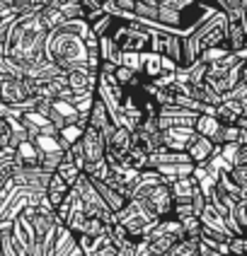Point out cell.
I'll list each match as a JSON object with an SVG mask.
<instances>
[{
  "label": "cell",
  "mask_w": 247,
  "mask_h": 256,
  "mask_svg": "<svg viewBox=\"0 0 247 256\" xmlns=\"http://www.w3.org/2000/svg\"><path fill=\"white\" fill-rule=\"evenodd\" d=\"M10 133H13L10 121L8 118H0V150H8L10 148Z\"/></svg>",
  "instance_id": "cell-23"
},
{
  "label": "cell",
  "mask_w": 247,
  "mask_h": 256,
  "mask_svg": "<svg viewBox=\"0 0 247 256\" xmlns=\"http://www.w3.org/2000/svg\"><path fill=\"white\" fill-rule=\"evenodd\" d=\"M107 36L114 39L116 46L121 48V54H143L145 48L150 46V32L141 27V24H133V22L119 24Z\"/></svg>",
  "instance_id": "cell-3"
},
{
  "label": "cell",
  "mask_w": 247,
  "mask_h": 256,
  "mask_svg": "<svg viewBox=\"0 0 247 256\" xmlns=\"http://www.w3.org/2000/svg\"><path fill=\"white\" fill-rule=\"evenodd\" d=\"M71 191V186L66 184L58 174H51L49 176V182H46V188H44V198L49 200V206L56 210L58 206H61V200L66 198V194Z\"/></svg>",
  "instance_id": "cell-12"
},
{
  "label": "cell",
  "mask_w": 247,
  "mask_h": 256,
  "mask_svg": "<svg viewBox=\"0 0 247 256\" xmlns=\"http://www.w3.org/2000/svg\"><path fill=\"white\" fill-rule=\"evenodd\" d=\"M153 2H155V5H160V2H165V0H153Z\"/></svg>",
  "instance_id": "cell-26"
},
{
  "label": "cell",
  "mask_w": 247,
  "mask_h": 256,
  "mask_svg": "<svg viewBox=\"0 0 247 256\" xmlns=\"http://www.w3.org/2000/svg\"><path fill=\"white\" fill-rule=\"evenodd\" d=\"M170 186V194H172V200L174 203H189L191 200V196L199 191V186H196V182L191 179V176H184V179H174Z\"/></svg>",
  "instance_id": "cell-13"
},
{
  "label": "cell",
  "mask_w": 247,
  "mask_h": 256,
  "mask_svg": "<svg viewBox=\"0 0 247 256\" xmlns=\"http://www.w3.org/2000/svg\"><path fill=\"white\" fill-rule=\"evenodd\" d=\"M141 75L145 80H155L162 75V66H160V54L155 51H143L141 54Z\"/></svg>",
  "instance_id": "cell-17"
},
{
  "label": "cell",
  "mask_w": 247,
  "mask_h": 256,
  "mask_svg": "<svg viewBox=\"0 0 247 256\" xmlns=\"http://www.w3.org/2000/svg\"><path fill=\"white\" fill-rule=\"evenodd\" d=\"M223 46L230 51V54H240L245 51L247 46V27L245 20H235V22H228V29H225V39H223Z\"/></svg>",
  "instance_id": "cell-10"
},
{
  "label": "cell",
  "mask_w": 247,
  "mask_h": 256,
  "mask_svg": "<svg viewBox=\"0 0 247 256\" xmlns=\"http://www.w3.org/2000/svg\"><path fill=\"white\" fill-rule=\"evenodd\" d=\"M90 182H92V179H90ZM92 186L97 188V194H100L102 203H104V206H107V208H109V210H112L114 215L119 213V210H121L124 206H126V198H124L121 194H116V191L112 188V186L102 184V182H92Z\"/></svg>",
  "instance_id": "cell-15"
},
{
  "label": "cell",
  "mask_w": 247,
  "mask_h": 256,
  "mask_svg": "<svg viewBox=\"0 0 247 256\" xmlns=\"http://www.w3.org/2000/svg\"><path fill=\"white\" fill-rule=\"evenodd\" d=\"M225 29H228V17H225V12L218 10L206 22H201L191 34L182 36V63H179V68H187L194 60H199V56L206 48L223 46Z\"/></svg>",
  "instance_id": "cell-2"
},
{
  "label": "cell",
  "mask_w": 247,
  "mask_h": 256,
  "mask_svg": "<svg viewBox=\"0 0 247 256\" xmlns=\"http://www.w3.org/2000/svg\"><path fill=\"white\" fill-rule=\"evenodd\" d=\"M228 176H230V182L237 186V188L247 191V164H237V167H230V170H228Z\"/></svg>",
  "instance_id": "cell-19"
},
{
  "label": "cell",
  "mask_w": 247,
  "mask_h": 256,
  "mask_svg": "<svg viewBox=\"0 0 247 256\" xmlns=\"http://www.w3.org/2000/svg\"><path fill=\"white\" fill-rule=\"evenodd\" d=\"M87 126L95 128L97 133L102 136V140L107 142L112 138V133H114L116 124L112 121V114H109V109L104 106V102L95 94L92 97V104H90V112H87Z\"/></svg>",
  "instance_id": "cell-4"
},
{
  "label": "cell",
  "mask_w": 247,
  "mask_h": 256,
  "mask_svg": "<svg viewBox=\"0 0 247 256\" xmlns=\"http://www.w3.org/2000/svg\"><path fill=\"white\" fill-rule=\"evenodd\" d=\"M97 54H100V63H112V66H121V48L116 46L112 36H100L97 39Z\"/></svg>",
  "instance_id": "cell-14"
},
{
  "label": "cell",
  "mask_w": 247,
  "mask_h": 256,
  "mask_svg": "<svg viewBox=\"0 0 247 256\" xmlns=\"http://www.w3.org/2000/svg\"><path fill=\"white\" fill-rule=\"evenodd\" d=\"M34 14H37V20H39V24H42L44 32H54V29H58L63 22H66L63 12L56 10V8H51V5H46V8H42V10H37Z\"/></svg>",
  "instance_id": "cell-16"
},
{
  "label": "cell",
  "mask_w": 247,
  "mask_h": 256,
  "mask_svg": "<svg viewBox=\"0 0 247 256\" xmlns=\"http://www.w3.org/2000/svg\"><path fill=\"white\" fill-rule=\"evenodd\" d=\"M80 150H83V157H85V167L87 164H95V162H102L104 160V150H107V142L102 140V136L95 130V128L87 126L80 136Z\"/></svg>",
  "instance_id": "cell-5"
},
{
  "label": "cell",
  "mask_w": 247,
  "mask_h": 256,
  "mask_svg": "<svg viewBox=\"0 0 247 256\" xmlns=\"http://www.w3.org/2000/svg\"><path fill=\"white\" fill-rule=\"evenodd\" d=\"M199 256H223L220 252H216V249H211V246H206V244L199 242Z\"/></svg>",
  "instance_id": "cell-25"
},
{
  "label": "cell",
  "mask_w": 247,
  "mask_h": 256,
  "mask_svg": "<svg viewBox=\"0 0 247 256\" xmlns=\"http://www.w3.org/2000/svg\"><path fill=\"white\" fill-rule=\"evenodd\" d=\"M187 157L189 162L194 164V167H199V164H206L208 160H213V157L220 155V148H216L211 140H206L201 136H194V140L187 145Z\"/></svg>",
  "instance_id": "cell-6"
},
{
  "label": "cell",
  "mask_w": 247,
  "mask_h": 256,
  "mask_svg": "<svg viewBox=\"0 0 247 256\" xmlns=\"http://www.w3.org/2000/svg\"><path fill=\"white\" fill-rule=\"evenodd\" d=\"M225 249H228V256H245L247 254V240L245 237H230L228 244H225Z\"/></svg>",
  "instance_id": "cell-20"
},
{
  "label": "cell",
  "mask_w": 247,
  "mask_h": 256,
  "mask_svg": "<svg viewBox=\"0 0 247 256\" xmlns=\"http://www.w3.org/2000/svg\"><path fill=\"white\" fill-rule=\"evenodd\" d=\"M194 133L201 136L206 140H211L216 148L223 145V126L216 121V116L211 114H199L196 121H194Z\"/></svg>",
  "instance_id": "cell-8"
},
{
  "label": "cell",
  "mask_w": 247,
  "mask_h": 256,
  "mask_svg": "<svg viewBox=\"0 0 247 256\" xmlns=\"http://www.w3.org/2000/svg\"><path fill=\"white\" fill-rule=\"evenodd\" d=\"M162 133V148L165 150H172V152H184L187 145L194 140V128H167V130H160Z\"/></svg>",
  "instance_id": "cell-9"
},
{
  "label": "cell",
  "mask_w": 247,
  "mask_h": 256,
  "mask_svg": "<svg viewBox=\"0 0 247 256\" xmlns=\"http://www.w3.org/2000/svg\"><path fill=\"white\" fill-rule=\"evenodd\" d=\"M160 5L170 8V10H174V12H184V10H189V8L196 5V0H165V2H160Z\"/></svg>",
  "instance_id": "cell-22"
},
{
  "label": "cell",
  "mask_w": 247,
  "mask_h": 256,
  "mask_svg": "<svg viewBox=\"0 0 247 256\" xmlns=\"http://www.w3.org/2000/svg\"><path fill=\"white\" fill-rule=\"evenodd\" d=\"M158 54L165 58H170L174 66H179V63H182V36H177V34H160Z\"/></svg>",
  "instance_id": "cell-11"
},
{
  "label": "cell",
  "mask_w": 247,
  "mask_h": 256,
  "mask_svg": "<svg viewBox=\"0 0 247 256\" xmlns=\"http://www.w3.org/2000/svg\"><path fill=\"white\" fill-rule=\"evenodd\" d=\"M66 87L71 90L75 97L95 94V87H97V72H90V70L66 72Z\"/></svg>",
  "instance_id": "cell-7"
},
{
  "label": "cell",
  "mask_w": 247,
  "mask_h": 256,
  "mask_svg": "<svg viewBox=\"0 0 247 256\" xmlns=\"http://www.w3.org/2000/svg\"><path fill=\"white\" fill-rule=\"evenodd\" d=\"M54 174H58V176H61V179H63V182H66V184L73 188V184L80 179V174H83V172L78 170L75 164H71L68 160H63V162H61V164L56 167V172H54Z\"/></svg>",
  "instance_id": "cell-18"
},
{
  "label": "cell",
  "mask_w": 247,
  "mask_h": 256,
  "mask_svg": "<svg viewBox=\"0 0 247 256\" xmlns=\"http://www.w3.org/2000/svg\"><path fill=\"white\" fill-rule=\"evenodd\" d=\"M223 100H247V82H237V85H232L225 94H223Z\"/></svg>",
  "instance_id": "cell-21"
},
{
  "label": "cell",
  "mask_w": 247,
  "mask_h": 256,
  "mask_svg": "<svg viewBox=\"0 0 247 256\" xmlns=\"http://www.w3.org/2000/svg\"><path fill=\"white\" fill-rule=\"evenodd\" d=\"M44 54H46V60H51L63 72L87 70V48L83 36H78L63 27L49 32Z\"/></svg>",
  "instance_id": "cell-1"
},
{
  "label": "cell",
  "mask_w": 247,
  "mask_h": 256,
  "mask_svg": "<svg viewBox=\"0 0 247 256\" xmlns=\"http://www.w3.org/2000/svg\"><path fill=\"white\" fill-rule=\"evenodd\" d=\"M75 2H78V0H51V8H56V10L63 12V10H68L71 5H75Z\"/></svg>",
  "instance_id": "cell-24"
}]
</instances>
